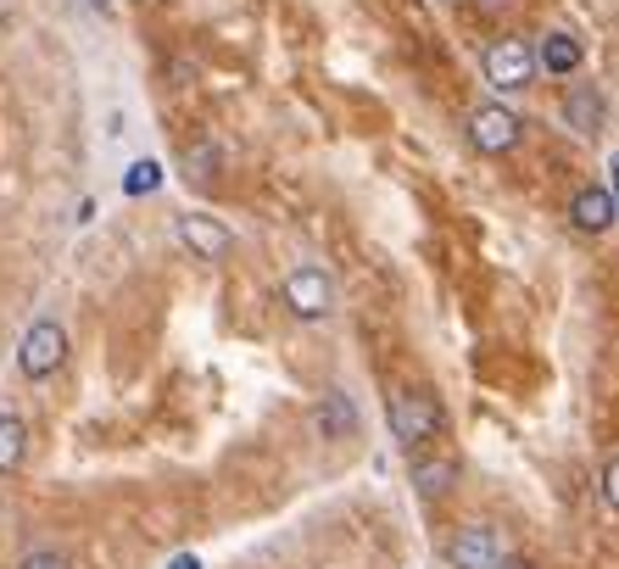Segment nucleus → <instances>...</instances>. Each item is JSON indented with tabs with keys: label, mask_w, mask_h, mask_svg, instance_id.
<instances>
[{
	"label": "nucleus",
	"mask_w": 619,
	"mask_h": 569,
	"mask_svg": "<svg viewBox=\"0 0 619 569\" xmlns=\"http://www.w3.org/2000/svg\"><path fill=\"white\" fill-rule=\"evenodd\" d=\"M491 569H530V563H524V558H508V552H502V558H497Z\"/></svg>",
	"instance_id": "nucleus-21"
},
{
	"label": "nucleus",
	"mask_w": 619,
	"mask_h": 569,
	"mask_svg": "<svg viewBox=\"0 0 619 569\" xmlns=\"http://www.w3.org/2000/svg\"><path fill=\"white\" fill-rule=\"evenodd\" d=\"M453 485H458V458H430V463H413V492H419L424 503L447 497Z\"/></svg>",
	"instance_id": "nucleus-12"
},
{
	"label": "nucleus",
	"mask_w": 619,
	"mask_h": 569,
	"mask_svg": "<svg viewBox=\"0 0 619 569\" xmlns=\"http://www.w3.org/2000/svg\"><path fill=\"white\" fill-rule=\"evenodd\" d=\"M480 73H486V85L502 90V96H519L536 85V56H530L524 40H491L486 56H480Z\"/></svg>",
	"instance_id": "nucleus-3"
},
{
	"label": "nucleus",
	"mask_w": 619,
	"mask_h": 569,
	"mask_svg": "<svg viewBox=\"0 0 619 569\" xmlns=\"http://www.w3.org/2000/svg\"><path fill=\"white\" fill-rule=\"evenodd\" d=\"M564 123H569L575 134H602V123H608V96L591 85V78H575V85H569V96H564Z\"/></svg>",
	"instance_id": "nucleus-8"
},
{
	"label": "nucleus",
	"mask_w": 619,
	"mask_h": 569,
	"mask_svg": "<svg viewBox=\"0 0 619 569\" xmlns=\"http://www.w3.org/2000/svg\"><path fill=\"white\" fill-rule=\"evenodd\" d=\"M385 419H391L397 447H408V452H413V447H424V441H435V436H441V425H447V414H441L435 391H424V385H402V391H391Z\"/></svg>",
	"instance_id": "nucleus-1"
},
{
	"label": "nucleus",
	"mask_w": 619,
	"mask_h": 569,
	"mask_svg": "<svg viewBox=\"0 0 619 569\" xmlns=\"http://www.w3.org/2000/svg\"><path fill=\"white\" fill-rule=\"evenodd\" d=\"M519 134H524V118H519L513 107H502V101H486V107L469 118V140H475V151H486V156H508V151L519 145Z\"/></svg>",
	"instance_id": "nucleus-5"
},
{
	"label": "nucleus",
	"mask_w": 619,
	"mask_h": 569,
	"mask_svg": "<svg viewBox=\"0 0 619 569\" xmlns=\"http://www.w3.org/2000/svg\"><path fill=\"white\" fill-rule=\"evenodd\" d=\"M167 569H202V558H196V552H180V558H173Z\"/></svg>",
	"instance_id": "nucleus-20"
},
{
	"label": "nucleus",
	"mask_w": 619,
	"mask_h": 569,
	"mask_svg": "<svg viewBox=\"0 0 619 569\" xmlns=\"http://www.w3.org/2000/svg\"><path fill=\"white\" fill-rule=\"evenodd\" d=\"M313 425H318V436L346 441V436H358V408H351V396H346V391H324Z\"/></svg>",
	"instance_id": "nucleus-10"
},
{
	"label": "nucleus",
	"mask_w": 619,
	"mask_h": 569,
	"mask_svg": "<svg viewBox=\"0 0 619 569\" xmlns=\"http://www.w3.org/2000/svg\"><path fill=\"white\" fill-rule=\"evenodd\" d=\"M530 56H536V67H547L553 78H564V73H580V62H586V51H580V40L575 34H564V29H553L536 51H530Z\"/></svg>",
	"instance_id": "nucleus-11"
},
{
	"label": "nucleus",
	"mask_w": 619,
	"mask_h": 569,
	"mask_svg": "<svg viewBox=\"0 0 619 569\" xmlns=\"http://www.w3.org/2000/svg\"><path fill=\"white\" fill-rule=\"evenodd\" d=\"M29 458V425L23 414H0V474H18Z\"/></svg>",
	"instance_id": "nucleus-13"
},
{
	"label": "nucleus",
	"mask_w": 619,
	"mask_h": 569,
	"mask_svg": "<svg viewBox=\"0 0 619 569\" xmlns=\"http://www.w3.org/2000/svg\"><path fill=\"white\" fill-rule=\"evenodd\" d=\"M502 558V541H497V530L491 525H458V536L447 541V563L453 569H491Z\"/></svg>",
	"instance_id": "nucleus-7"
},
{
	"label": "nucleus",
	"mask_w": 619,
	"mask_h": 569,
	"mask_svg": "<svg viewBox=\"0 0 619 569\" xmlns=\"http://www.w3.org/2000/svg\"><path fill=\"white\" fill-rule=\"evenodd\" d=\"M280 302H285V313H291V318L318 324V318H329V313H335V280H329L318 263H302V269H291V274H285Z\"/></svg>",
	"instance_id": "nucleus-2"
},
{
	"label": "nucleus",
	"mask_w": 619,
	"mask_h": 569,
	"mask_svg": "<svg viewBox=\"0 0 619 569\" xmlns=\"http://www.w3.org/2000/svg\"><path fill=\"white\" fill-rule=\"evenodd\" d=\"M602 497H608V508L619 514V458H613V463L602 469Z\"/></svg>",
	"instance_id": "nucleus-17"
},
{
	"label": "nucleus",
	"mask_w": 619,
	"mask_h": 569,
	"mask_svg": "<svg viewBox=\"0 0 619 569\" xmlns=\"http://www.w3.org/2000/svg\"><path fill=\"white\" fill-rule=\"evenodd\" d=\"M218 162H224V151H218L213 140H202L196 151H185V174H191L196 185H207V179H218Z\"/></svg>",
	"instance_id": "nucleus-14"
},
{
	"label": "nucleus",
	"mask_w": 619,
	"mask_h": 569,
	"mask_svg": "<svg viewBox=\"0 0 619 569\" xmlns=\"http://www.w3.org/2000/svg\"><path fill=\"white\" fill-rule=\"evenodd\" d=\"M18 569H73V563H67V552H56V547H34V552L18 558Z\"/></svg>",
	"instance_id": "nucleus-16"
},
{
	"label": "nucleus",
	"mask_w": 619,
	"mask_h": 569,
	"mask_svg": "<svg viewBox=\"0 0 619 569\" xmlns=\"http://www.w3.org/2000/svg\"><path fill=\"white\" fill-rule=\"evenodd\" d=\"M469 7H475L480 18H502V12L513 7V0H469Z\"/></svg>",
	"instance_id": "nucleus-18"
},
{
	"label": "nucleus",
	"mask_w": 619,
	"mask_h": 569,
	"mask_svg": "<svg viewBox=\"0 0 619 569\" xmlns=\"http://www.w3.org/2000/svg\"><path fill=\"white\" fill-rule=\"evenodd\" d=\"M90 12H101V18H112V0H84Z\"/></svg>",
	"instance_id": "nucleus-22"
},
{
	"label": "nucleus",
	"mask_w": 619,
	"mask_h": 569,
	"mask_svg": "<svg viewBox=\"0 0 619 569\" xmlns=\"http://www.w3.org/2000/svg\"><path fill=\"white\" fill-rule=\"evenodd\" d=\"M156 185H162V168H156L151 156H145V162H134L129 179H123V190H129V196H145V190H156Z\"/></svg>",
	"instance_id": "nucleus-15"
},
{
	"label": "nucleus",
	"mask_w": 619,
	"mask_h": 569,
	"mask_svg": "<svg viewBox=\"0 0 619 569\" xmlns=\"http://www.w3.org/2000/svg\"><path fill=\"white\" fill-rule=\"evenodd\" d=\"M173 240H180L191 258H202V263H218L235 247V234L218 218H207V212H180V218H173Z\"/></svg>",
	"instance_id": "nucleus-6"
},
{
	"label": "nucleus",
	"mask_w": 619,
	"mask_h": 569,
	"mask_svg": "<svg viewBox=\"0 0 619 569\" xmlns=\"http://www.w3.org/2000/svg\"><path fill=\"white\" fill-rule=\"evenodd\" d=\"M608 185H613L608 196H613V212H619V156H608Z\"/></svg>",
	"instance_id": "nucleus-19"
},
{
	"label": "nucleus",
	"mask_w": 619,
	"mask_h": 569,
	"mask_svg": "<svg viewBox=\"0 0 619 569\" xmlns=\"http://www.w3.org/2000/svg\"><path fill=\"white\" fill-rule=\"evenodd\" d=\"M613 218H619V212H613V196H608L602 185H580V190H575V201H569V223H575L580 234H591V240H597V234H608V229H613Z\"/></svg>",
	"instance_id": "nucleus-9"
},
{
	"label": "nucleus",
	"mask_w": 619,
	"mask_h": 569,
	"mask_svg": "<svg viewBox=\"0 0 619 569\" xmlns=\"http://www.w3.org/2000/svg\"><path fill=\"white\" fill-rule=\"evenodd\" d=\"M62 363H67V330H62L56 318H34L29 330H23V341H18V369L29 380H45Z\"/></svg>",
	"instance_id": "nucleus-4"
}]
</instances>
